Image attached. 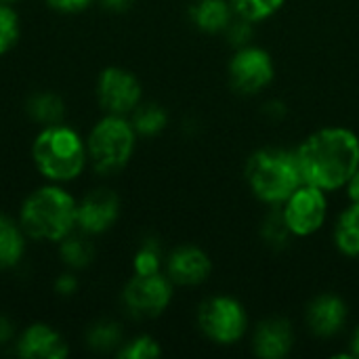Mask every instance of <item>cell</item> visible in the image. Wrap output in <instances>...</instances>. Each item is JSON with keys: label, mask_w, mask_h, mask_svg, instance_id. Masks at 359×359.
<instances>
[{"label": "cell", "mask_w": 359, "mask_h": 359, "mask_svg": "<svg viewBox=\"0 0 359 359\" xmlns=\"http://www.w3.org/2000/svg\"><path fill=\"white\" fill-rule=\"evenodd\" d=\"M294 154L303 183L334 191L347 185L359 168V137L341 126L322 128L309 135Z\"/></svg>", "instance_id": "obj_1"}, {"label": "cell", "mask_w": 359, "mask_h": 359, "mask_svg": "<svg viewBox=\"0 0 359 359\" xmlns=\"http://www.w3.org/2000/svg\"><path fill=\"white\" fill-rule=\"evenodd\" d=\"M78 202L59 185H44L29 194L21 206L19 223L27 238L61 242L76 229Z\"/></svg>", "instance_id": "obj_2"}, {"label": "cell", "mask_w": 359, "mask_h": 359, "mask_svg": "<svg viewBox=\"0 0 359 359\" xmlns=\"http://www.w3.org/2000/svg\"><path fill=\"white\" fill-rule=\"evenodd\" d=\"M32 160L38 172L48 181H74L88 162L86 141L65 124L42 126L32 143Z\"/></svg>", "instance_id": "obj_3"}, {"label": "cell", "mask_w": 359, "mask_h": 359, "mask_svg": "<svg viewBox=\"0 0 359 359\" xmlns=\"http://www.w3.org/2000/svg\"><path fill=\"white\" fill-rule=\"evenodd\" d=\"M244 175L250 191L267 204H284V200L303 185L297 154L278 147L255 151L246 162Z\"/></svg>", "instance_id": "obj_4"}, {"label": "cell", "mask_w": 359, "mask_h": 359, "mask_svg": "<svg viewBox=\"0 0 359 359\" xmlns=\"http://www.w3.org/2000/svg\"><path fill=\"white\" fill-rule=\"evenodd\" d=\"M137 133L133 124L124 116L107 114L99 120L88 139H86V154L93 168L101 175H114L122 170L135 151Z\"/></svg>", "instance_id": "obj_5"}, {"label": "cell", "mask_w": 359, "mask_h": 359, "mask_svg": "<svg viewBox=\"0 0 359 359\" xmlns=\"http://www.w3.org/2000/svg\"><path fill=\"white\" fill-rule=\"evenodd\" d=\"M198 324L217 345H233L244 337L248 318L240 301L231 297H212L200 305Z\"/></svg>", "instance_id": "obj_6"}, {"label": "cell", "mask_w": 359, "mask_h": 359, "mask_svg": "<svg viewBox=\"0 0 359 359\" xmlns=\"http://www.w3.org/2000/svg\"><path fill=\"white\" fill-rule=\"evenodd\" d=\"M328 215V200L326 191L303 183L299 185L286 200L282 208V217L290 229L292 236H313L316 231L322 229L324 221Z\"/></svg>", "instance_id": "obj_7"}, {"label": "cell", "mask_w": 359, "mask_h": 359, "mask_svg": "<svg viewBox=\"0 0 359 359\" xmlns=\"http://www.w3.org/2000/svg\"><path fill=\"white\" fill-rule=\"evenodd\" d=\"M276 78L273 59L265 48L242 46L229 61V84L240 95H257Z\"/></svg>", "instance_id": "obj_8"}, {"label": "cell", "mask_w": 359, "mask_h": 359, "mask_svg": "<svg viewBox=\"0 0 359 359\" xmlns=\"http://www.w3.org/2000/svg\"><path fill=\"white\" fill-rule=\"evenodd\" d=\"M124 305L135 318H156L160 316L172 299V282L160 273L137 276L124 288Z\"/></svg>", "instance_id": "obj_9"}, {"label": "cell", "mask_w": 359, "mask_h": 359, "mask_svg": "<svg viewBox=\"0 0 359 359\" xmlns=\"http://www.w3.org/2000/svg\"><path fill=\"white\" fill-rule=\"evenodd\" d=\"M97 97L105 114L126 116L141 103V82L128 69L107 67L99 76Z\"/></svg>", "instance_id": "obj_10"}, {"label": "cell", "mask_w": 359, "mask_h": 359, "mask_svg": "<svg viewBox=\"0 0 359 359\" xmlns=\"http://www.w3.org/2000/svg\"><path fill=\"white\" fill-rule=\"evenodd\" d=\"M118 217H120V198L116 196V191L99 187L88 191L78 202L76 227L88 236H97L111 229Z\"/></svg>", "instance_id": "obj_11"}, {"label": "cell", "mask_w": 359, "mask_h": 359, "mask_svg": "<svg viewBox=\"0 0 359 359\" xmlns=\"http://www.w3.org/2000/svg\"><path fill=\"white\" fill-rule=\"evenodd\" d=\"M17 355L23 359H63L67 343L46 324L27 326L17 339Z\"/></svg>", "instance_id": "obj_12"}, {"label": "cell", "mask_w": 359, "mask_h": 359, "mask_svg": "<svg viewBox=\"0 0 359 359\" xmlns=\"http://www.w3.org/2000/svg\"><path fill=\"white\" fill-rule=\"evenodd\" d=\"M210 259L204 250L196 246H181L177 248L166 263V271L170 282L181 286H196L208 280L210 276Z\"/></svg>", "instance_id": "obj_13"}, {"label": "cell", "mask_w": 359, "mask_h": 359, "mask_svg": "<svg viewBox=\"0 0 359 359\" xmlns=\"http://www.w3.org/2000/svg\"><path fill=\"white\" fill-rule=\"evenodd\" d=\"M347 322V305L337 294H320L307 307V324L318 337H334Z\"/></svg>", "instance_id": "obj_14"}, {"label": "cell", "mask_w": 359, "mask_h": 359, "mask_svg": "<svg viewBox=\"0 0 359 359\" xmlns=\"http://www.w3.org/2000/svg\"><path fill=\"white\" fill-rule=\"evenodd\" d=\"M292 343H294V332L290 324L282 318H271V320H265L255 330L252 349L259 358L282 359L290 353Z\"/></svg>", "instance_id": "obj_15"}, {"label": "cell", "mask_w": 359, "mask_h": 359, "mask_svg": "<svg viewBox=\"0 0 359 359\" xmlns=\"http://www.w3.org/2000/svg\"><path fill=\"white\" fill-rule=\"evenodd\" d=\"M233 8L229 0H196L189 6V19L191 23L208 34L225 32L231 23Z\"/></svg>", "instance_id": "obj_16"}, {"label": "cell", "mask_w": 359, "mask_h": 359, "mask_svg": "<svg viewBox=\"0 0 359 359\" xmlns=\"http://www.w3.org/2000/svg\"><path fill=\"white\" fill-rule=\"evenodd\" d=\"M25 231L19 221L0 215V269H13L25 255Z\"/></svg>", "instance_id": "obj_17"}, {"label": "cell", "mask_w": 359, "mask_h": 359, "mask_svg": "<svg viewBox=\"0 0 359 359\" xmlns=\"http://www.w3.org/2000/svg\"><path fill=\"white\" fill-rule=\"evenodd\" d=\"M59 257L65 265L72 269H82L88 267L95 259V246L90 242V236L80 231V233H69L59 242Z\"/></svg>", "instance_id": "obj_18"}, {"label": "cell", "mask_w": 359, "mask_h": 359, "mask_svg": "<svg viewBox=\"0 0 359 359\" xmlns=\"http://www.w3.org/2000/svg\"><path fill=\"white\" fill-rule=\"evenodd\" d=\"M334 242L347 257H359V202H353L337 221Z\"/></svg>", "instance_id": "obj_19"}, {"label": "cell", "mask_w": 359, "mask_h": 359, "mask_svg": "<svg viewBox=\"0 0 359 359\" xmlns=\"http://www.w3.org/2000/svg\"><path fill=\"white\" fill-rule=\"evenodd\" d=\"M27 111L42 126L61 124V120L65 118V105L53 93H38V95H34L29 99V103H27Z\"/></svg>", "instance_id": "obj_20"}, {"label": "cell", "mask_w": 359, "mask_h": 359, "mask_svg": "<svg viewBox=\"0 0 359 359\" xmlns=\"http://www.w3.org/2000/svg\"><path fill=\"white\" fill-rule=\"evenodd\" d=\"M133 128L137 135L143 137H154L158 133H162L168 124V116L166 111L156 105V103H139L133 111V120H130Z\"/></svg>", "instance_id": "obj_21"}, {"label": "cell", "mask_w": 359, "mask_h": 359, "mask_svg": "<svg viewBox=\"0 0 359 359\" xmlns=\"http://www.w3.org/2000/svg\"><path fill=\"white\" fill-rule=\"evenodd\" d=\"M284 2L286 0H229L233 15L242 17L250 23L271 17L273 13H278L284 6Z\"/></svg>", "instance_id": "obj_22"}, {"label": "cell", "mask_w": 359, "mask_h": 359, "mask_svg": "<svg viewBox=\"0 0 359 359\" xmlns=\"http://www.w3.org/2000/svg\"><path fill=\"white\" fill-rule=\"evenodd\" d=\"M88 347L95 351H109L122 343V330L114 322H99L86 334Z\"/></svg>", "instance_id": "obj_23"}, {"label": "cell", "mask_w": 359, "mask_h": 359, "mask_svg": "<svg viewBox=\"0 0 359 359\" xmlns=\"http://www.w3.org/2000/svg\"><path fill=\"white\" fill-rule=\"evenodd\" d=\"M19 15L6 2H0V57L6 55L19 40Z\"/></svg>", "instance_id": "obj_24"}, {"label": "cell", "mask_w": 359, "mask_h": 359, "mask_svg": "<svg viewBox=\"0 0 359 359\" xmlns=\"http://www.w3.org/2000/svg\"><path fill=\"white\" fill-rule=\"evenodd\" d=\"M160 265H162V252L160 246L156 242H145L133 261L135 273L137 276H151V273H160Z\"/></svg>", "instance_id": "obj_25"}, {"label": "cell", "mask_w": 359, "mask_h": 359, "mask_svg": "<svg viewBox=\"0 0 359 359\" xmlns=\"http://www.w3.org/2000/svg\"><path fill=\"white\" fill-rule=\"evenodd\" d=\"M160 345L156 343V339L143 334V337H137L133 341H128L120 351L118 355L124 359H154L160 358Z\"/></svg>", "instance_id": "obj_26"}, {"label": "cell", "mask_w": 359, "mask_h": 359, "mask_svg": "<svg viewBox=\"0 0 359 359\" xmlns=\"http://www.w3.org/2000/svg\"><path fill=\"white\" fill-rule=\"evenodd\" d=\"M288 236H290V229H288V225H286V221L282 217V210L271 215L269 221L265 223V238H267V242H271V244L286 242Z\"/></svg>", "instance_id": "obj_27"}, {"label": "cell", "mask_w": 359, "mask_h": 359, "mask_svg": "<svg viewBox=\"0 0 359 359\" xmlns=\"http://www.w3.org/2000/svg\"><path fill=\"white\" fill-rule=\"evenodd\" d=\"M225 32L229 34L231 42H233V44H238L240 48H242V46H246V42H248V40H250V36H252L250 21H246V19H242V17H238V21H231V23L227 25V29H225Z\"/></svg>", "instance_id": "obj_28"}, {"label": "cell", "mask_w": 359, "mask_h": 359, "mask_svg": "<svg viewBox=\"0 0 359 359\" xmlns=\"http://www.w3.org/2000/svg\"><path fill=\"white\" fill-rule=\"evenodd\" d=\"M95 0H48V4L59 13H80L86 11Z\"/></svg>", "instance_id": "obj_29"}, {"label": "cell", "mask_w": 359, "mask_h": 359, "mask_svg": "<svg viewBox=\"0 0 359 359\" xmlns=\"http://www.w3.org/2000/svg\"><path fill=\"white\" fill-rule=\"evenodd\" d=\"M55 290L61 294V297H72L76 290H78V280L74 273H61L55 282Z\"/></svg>", "instance_id": "obj_30"}, {"label": "cell", "mask_w": 359, "mask_h": 359, "mask_svg": "<svg viewBox=\"0 0 359 359\" xmlns=\"http://www.w3.org/2000/svg\"><path fill=\"white\" fill-rule=\"evenodd\" d=\"M13 337H15V326H13V322H11L6 316L0 313V345L11 343Z\"/></svg>", "instance_id": "obj_31"}, {"label": "cell", "mask_w": 359, "mask_h": 359, "mask_svg": "<svg viewBox=\"0 0 359 359\" xmlns=\"http://www.w3.org/2000/svg\"><path fill=\"white\" fill-rule=\"evenodd\" d=\"M101 2V6L105 8V11H111V13H124V11H128L130 6H133V2L135 0H99Z\"/></svg>", "instance_id": "obj_32"}, {"label": "cell", "mask_w": 359, "mask_h": 359, "mask_svg": "<svg viewBox=\"0 0 359 359\" xmlns=\"http://www.w3.org/2000/svg\"><path fill=\"white\" fill-rule=\"evenodd\" d=\"M347 189H349L351 202H359V168L355 170V175L351 177V181L347 183Z\"/></svg>", "instance_id": "obj_33"}, {"label": "cell", "mask_w": 359, "mask_h": 359, "mask_svg": "<svg viewBox=\"0 0 359 359\" xmlns=\"http://www.w3.org/2000/svg\"><path fill=\"white\" fill-rule=\"evenodd\" d=\"M351 355L359 358V326L358 330L353 332V339H351Z\"/></svg>", "instance_id": "obj_34"}, {"label": "cell", "mask_w": 359, "mask_h": 359, "mask_svg": "<svg viewBox=\"0 0 359 359\" xmlns=\"http://www.w3.org/2000/svg\"><path fill=\"white\" fill-rule=\"evenodd\" d=\"M0 2H6V4H13V2H17V0H0Z\"/></svg>", "instance_id": "obj_35"}]
</instances>
